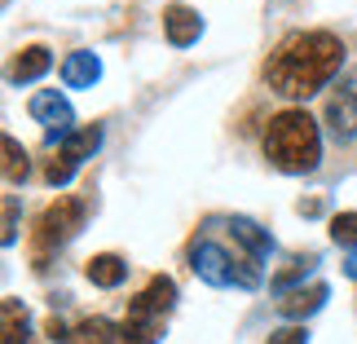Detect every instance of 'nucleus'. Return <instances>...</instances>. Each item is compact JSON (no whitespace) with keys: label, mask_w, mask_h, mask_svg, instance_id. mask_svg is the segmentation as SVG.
I'll list each match as a JSON object with an SVG mask.
<instances>
[{"label":"nucleus","mask_w":357,"mask_h":344,"mask_svg":"<svg viewBox=\"0 0 357 344\" xmlns=\"http://www.w3.org/2000/svg\"><path fill=\"white\" fill-rule=\"evenodd\" d=\"M344 66V40L331 31H296L287 36L265 62V84L278 98H313L318 89H326Z\"/></svg>","instance_id":"nucleus-1"},{"label":"nucleus","mask_w":357,"mask_h":344,"mask_svg":"<svg viewBox=\"0 0 357 344\" xmlns=\"http://www.w3.org/2000/svg\"><path fill=\"white\" fill-rule=\"evenodd\" d=\"M265 159L278 172H313L322 159V133L309 111H278L265 128Z\"/></svg>","instance_id":"nucleus-2"},{"label":"nucleus","mask_w":357,"mask_h":344,"mask_svg":"<svg viewBox=\"0 0 357 344\" xmlns=\"http://www.w3.org/2000/svg\"><path fill=\"white\" fill-rule=\"evenodd\" d=\"M190 269H195L203 283H212V287H238V292L260 287V265L256 260L234 256L229 247L212 243V239H199L195 247H190Z\"/></svg>","instance_id":"nucleus-3"},{"label":"nucleus","mask_w":357,"mask_h":344,"mask_svg":"<svg viewBox=\"0 0 357 344\" xmlns=\"http://www.w3.org/2000/svg\"><path fill=\"white\" fill-rule=\"evenodd\" d=\"M84 225V199L75 195H58L40 212L36 221V234H31V252H36V269H45L49 252H58L66 239H75V230Z\"/></svg>","instance_id":"nucleus-4"},{"label":"nucleus","mask_w":357,"mask_h":344,"mask_svg":"<svg viewBox=\"0 0 357 344\" xmlns=\"http://www.w3.org/2000/svg\"><path fill=\"white\" fill-rule=\"evenodd\" d=\"M322 119H326V128H331L335 142H353L357 137V66L331 89Z\"/></svg>","instance_id":"nucleus-5"},{"label":"nucleus","mask_w":357,"mask_h":344,"mask_svg":"<svg viewBox=\"0 0 357 344\" xmlns=\"http://www.w3.org/2000/svg\"><path fill=\"white\" fill-rule=\"evenodd\" d=\"M172 300H176V283H172V278H163V274H155V278H150L142 292L128 300V318L163 322V318H168V309H172Z\"/></svg>","instance_id":"nucleus-6"},{"label":"nucleus","mask_w":357,"mask_h":344,"mask_svg":"<svg viewBox=\"0 0 357 344\" xmlns=\"http://www.w3.org/2000/svg\"><path fill=\"white\" fill-rule=\"evenodd\" d=\"M26 111H31L36 124H45V128H49V133H58V137L75 133V128H71V124H75V111H71V102H66L58 89H40L36 98L26 102Z\"/></svg>","instance_id":"nucleus-7"},{"label":"nucleus","mask_w":357,"mask_h":344,"mask_svg":"<svg viewBox=\"0 0 357 344\" xmlns=\"http://www.w3.org/2000/svg\"><path fill=\"white\" fill-rule=\"evenodd\" d=\"M163 31H168V40L176 49H185V45H195L203 36V18L190 5H168L163 9Z\"/></svg>","instance_id":"nucleus-8"},{"label":"nucleus","mask_w":357,"mask_h":344,"mask_svg":"<svg viewBox=\"0 0 357 344\" xmlns=\"http://www.w3.org/2000/svg\"><path fill=\"white\" fill-rule=\"evenodd\" d=\"M98 80H102V62H98V53L75 49L71 58L62 62V84H66V89H93Z\"/></svg>","instance_id":"nucleus-9"},{"label":"nucleus","mask_w":357,"mask_h":344,"mask_svg":"<svg viewBox=\"0 0 357 344\" xmlns=\"http://www.w3.org/2000/svg\"><path fill=\"white\" fill-rule=\"evenodd\" d=\"M229 234H234V243L243 247V256H247V260H256V265L269 256V247H273V243H269V234L260 230L256 221H247V216H229Z\"/></svg>","instance_id":"nucleus-10"},{"label":"nucleus","mask_w":357,"mask_h":344,"mask_svg":"<svg viewBox=\"0 0 357 344\" xmlns=\"http://www.w3.org/2000/svg\"><path fill=\"white\" fill-rule=\"evenodd\" d=\"M53 66V53L45 49V45H26L18 58H13V66H9V80L13 84H31V80H40Z\"/></svg>","instance_id":"nucleus-11"},{"label":"nucleus","mask_w":357,"mask_h":344,"mask_svg":"<svg viewBox=\"0 0 357 344\" xmlns=\"http://www.w3.org/2000/svg\"><path fill=\"white\" fill-rule=\"evenodd\" d=\"M326 300V283H309V287H296V292H287L278 300V309L287 318H309V313H318Z\"/></svg>","instance_id":"nucleus-12"},{"label":"nucleus","mask_w":357,"mask_h":344,"mask_svg":"<svg viewBox=\"0 0 357 344\" xmlns=\"http://www.w3.org/2000/svg\"><path fill=\"white\" fill-rule=\"evenodd\" d=\"M71 344H123V322L84 318V322L71 327Z\"/></svg>","instance_id":"nucleus-13"},{"label":"nucleus","mask_w":357,"mask_h":344,"mask_svg":"<svg viewBox=\"0 0 357 344\" xmlns=\"http://www.w3.org/2000/svg\"><path fill=\"white\" fill-rule=\"evenodd\" d=\"M84 274H89L93 287H106V292H111V287H119L123 278H128V260L115 256V252H102V256H93L84 265Z\"/></svg>","instance_id":"nucleus-14"},{"label":"nucleus","mask_w":357,"mask_h":344,"mask_svg":"<svg viewBox=\"0 0 357 344\" xmlns=\"http://www.w3.org/2000/svg\"><path fill=\"white\" fill-rule=\"evenodd\" d=\"M98 146H102V128H98V124H84V128L66 133L58 150H62V155H71V159L79 163V159H89V155H93Z\"/></svg>","instance_id":"nucleus-15"},{"label":"nucleus","mask_w":357,"mask_h":344,"mask_svg":"<svg viewBox=\"0 0 357 344\" xmlns=\"http://www.w3.org/2000/svg\"><path fill=\"white\" fill-rule=\"evenodd\" d=\"M0 322H5V344H22L26 340V305L5 296L0 300Z\"/></svg>","instance_id":"nucleus-16"},{"label":"nucleus","mask_w":357,"mask_h":344,"mask_svg":"<svg viewBox=\"0 0 357 344\" xmlns=\"http://www.w3.org/2000/svg\"><path fill=\"white\" fill-rule=\"evenodd\" d=\"M0 150H5V181H26V172H31V163H26V150L13 142V137H5V142H0Z\"/></svg>","instance_id":"nucleus-17"},{"label":"nucleus","mask_w":357,"mask_h":344,"mask_svg":"<svg viewBox=\"0 0 357 344\" xmlns=\"http://www.w3.org/2000/svg\"><path fill=\"white\" fill-rule=\"evenodd\" d=\"M163 322H146V318H123V344H159Z\"/></svg>","instance_id":"nucleus-18"},{"label":"nucleus","mask_w":357,"mask_h":344,"mask_svg":"<svg viewBox=\"0 0 357 344\" xmlns=\"http://www.w3.org/2000/svg\"><path fill=\"white\" fill-rule=\"evenodd\" d=\"M313 265H318V256H313V252H309V256H291L282 274H273V287H278V292H287V287L300 283V278H305V274H309Z\"/></svg>","instance_id":"nucleus-19"},{"label":"nucleus","mask_w":357,"mask_h":344,"mask_svg":"<svg viewBox=\"0 0 357 344\" xmlns=\"http://www.w3.org/2000/svg\"><path fill=\"white\" fill-rule=\"evenodd\" d=\"M71 177H75V159L58 150V155H53V159L45 163V181H49V186H66Z\"/></svg>","instance_id":"nucleus-20"},{"label":"nucleus","mask_w":357,"mask_h":344,"mask_svg":"<svg viewBox=\"0 0 357 344\" xmlns=\"http://www.w3.org/2000/svg\"><path fill=\"white\" fill-rule=\"evenodd\" d=\"M331 239H335L340 247H357V212L331 216Z\"/></svg>","instance_id":"nucleus-21"},{"label":"nucleus","mask_w":357,"mask_h":344,"mask_svg":"<svg viewBox=\"0 0 357 344\" xmlns=\"http://www.w3.org/2000/svg\"><path fill=\"white\" fill-rule=\"evenodd\" d=\"M269 344H309V331L305 327H278V331H269Z\"/></svg>","instance_id":"nucleus-22"},{"label":"nucleus","mask_w":357,"mask_h":344,"mask_svg":"<svg viewBox=\"0 0 357 344\" xmlns=\"http://www.w3.org/2000/svg\"><path fill=\"white\" fill-rule=\"evenodd\" d=\"M18 243V203H13V195L5 199V247Z\"/></svg>","instance_id":"nucleus-23"},{"label":"nucleus","mask_w":357,"mask_h":344,"mask_svg":"<svg viewBox=\"0 0 357 344\" xmlns=\"http://www.w3.org/2000/svg\"><path fill=\"white\" fill-rule=\"evenodd\" d=\"M45 336H49L53 344H71V327H66L62 318H49V322H45Z\"/></svg>","instance_id":"nucleus-24"},{"label":"nucleus","mask_w":357,"mask_h":344,"mask_svg":"<svg viewBox=\"0 0 357 344\" xmlns=\"http://www.w3.org/2000/svg\"><path fill=\"white\" fill-rule=\"evenodd\" d=\"M344 274H349V278H357V247H353L349 260H344Z\"/></svg>","instance_id":"nucleus-25"}]
</instances>
